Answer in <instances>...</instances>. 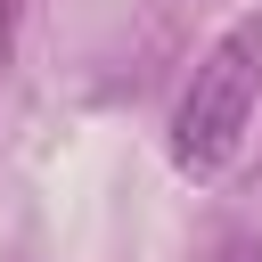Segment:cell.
Returning <instances> with one entry per match:
<instances>
[{
    "label": "cell",
    "instance_id": "6da1fadb",
    "mask_svg": "<svg viewBox=\"0 0 262 262\" xmlns=\"http://www.w3.org/2000/svg\"><path fill=\"white\" fill-rule=\"evenodd\" d=\"M254 98H262V16H237L205 66L188 74L180 106H172V164L188 180H213L229 172V156L246 147V123H254Z\"/></svg>",
    "mask_w": 262,
    "mask_h": 262
},
{
    "label": "cell",
    "instance_id": "7a4b0ae2",
    "mask_svg": "<svg viewBox=\"0 0 262 262\" xmlns=\"http://www.w3.org/2000/svg\"><path fill=\"white\" fill-rule=\"evenodd\" d=\"M221 262H262V246L254 237H221Z\"/></svg>",
    "mask_w": 262,
    "mask_h": 262
}]
</instances>
